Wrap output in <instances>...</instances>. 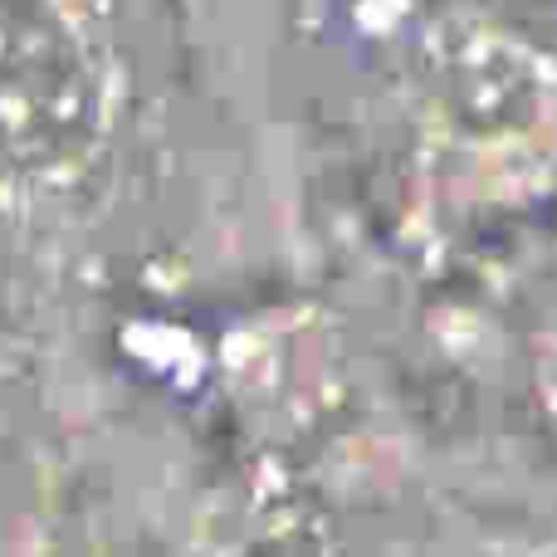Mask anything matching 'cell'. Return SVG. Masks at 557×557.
Instances as JSON below:
<instances>
[{
    "instance_id": "6da1fadb",
    "label": "cell",
    "mask_w": 557,
    "mask_h": 557,
    "mask_svg": "<svg viewBox=\"0 0 557 557\" xmlns=\"http://www.w3.org/2000/svg\"><path fill=\"white\" fill-rule=\"evenodd\" d=\"M152 0H0V245H54L143 108Z\"/></svg>"
}]
</instances>
